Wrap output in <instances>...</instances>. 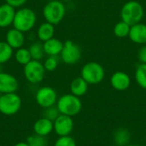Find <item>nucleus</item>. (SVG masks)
<instances>
[{"instance_id":"obj_1","label":"nucleus","mask_w":146,"mask_h":146,"mask_svg":"<svg viewBox=\"0 0 146 146\" xmlns=\"http://www.w3.org/2000/svg\"><path fill=\"white\" fill-rule=\"evenodd\" d=\"M144 14L143 5L136 0H130L123 4L121 10V21L133 26L141 21Z\"/></svg>"},{"instance_id":"obj_2","label":"nucleus","mask_w":146,"mask_h":146,"mask_svg":"<svg viewBox=\"0 0 146 146\" xmlns=\"http://www.w3.org/2000/svg\"><path fill=\"white\" fill-rule=\"evenodd\" d=\"M37 21L35 12L30 8H21L15 11L13 27L22 33H27L32 30Z\"/></svg>"},{"instance_id":"obj_3","label":"nucleus","mask_w":146,"mask_h":146,"mask_svg":"<svg viewBox=\"0 0 146 146\" xmlns=\"http://www.w3.org/2000/svg\"><path fill=\"white\" fill-rule=\"evenodd\" d=\"M56 107L62 115L74 116L78 115L82 109V103L79 97L72 93L64 94L57 99Z\"/></svg>"},{"instance_id":"obj_4","label":"nucleus","mask_w":146,"mask_h":146,"mask_svg":"<svg viewBox=\"0 0 146 146\" xmlns=\"http://www.w3.org/2000/svg\"><path fill=\"white\" fill-rule=\"evenodd\" d=\"M66 7L60 0H51L48 2L43 9V15L47 22L53 25L59 24L64 18Z\"/></svg>"},{"instance_id":"obj_5","label":"nucleus","mask_w":146,"mask_h":146,"mask_svg":"<svg viewBox=\"0 0 146 146\" xmlns=\"http://www.w3.org/2000/svg\"><path fill=\"white\" fill-rule=\"evenodd\" d=\"M80 76L91 85L101 83L105 76L104 67L97 62H88L81 68Z\"/></svg>"},{"instance_id":"obj_6","label":"nucleus","mask_w":146,"mask_h":146,"mask_svg":"<svg viewBox=\"0 0 146 146\" xmlns=\"http://www.w3.org/2000/svg\"><path fill=\"white\" fill-rule=\"evenodd\" d=\"M21 108V98L15 93H5L0 95V113L4 115H14Z\"/></svg>"},{"instance_id":"obj_7","label":"nucleus","mask_w":146,"mask_h":146,"mask_svg":"<svg viewBox=\"0 0 146 146\" xmlns=\"http://www.w3.org/2000/svg\"><path fill=\"white\" fill-rule=\"evenodd\" d=\"M45 68L44 64L40 61L32 60L27 64L24 66L23 73L26 80L31 84H38L40 83L45 74Z\"/></svg>"},{"instance_id":"obj_8","label":"nucleus","mask_w":146,"mask_h":146,"mask_svg":"<svg viewBox=\"0 0 146 146\" xmlns=\"http://www.w3.org/2000/svg\"><path fill=\"white\" fill-rule=\"evenodd\" d=\"M62 62L68 65L77 63L81 58V50L80 46L71 40H66L61 52Z\"/></svg>"},{"instance_id":"obj_9","label":"nucleus","mask_w":146,"mask_h":146,"mask_svg":"<svg viewBox=\"0 0 146 146\" xmlns=\"http://www.w3.org/2000/svg\"><path fill=\"white\" fill-rule=\"evenodd\" d=\"M57 99L56 92L50 86H43L39 88L35 94V101L37 104L43 109L55 105Z\"/></svg>"},{"instance_id":"obj_10","label":"nucleus","mask_w":146,"mask_h":146,"mask_svg":"<svg viewBox=\"0 0 146 146\" xmlns=\"http://www.w3.org/2000/svg\"><path fill=\"white\" fill-rule=\"evenodd\" d=\"M54 123V131L59 136H69L74 129V121L71 116L60 115Z\"/></svg>"},{"instance_id":"obj_11","label":"nucleus","mask_w":146,"mask_h":146,"mask_svg":"<svg viewBox=\"0 0 146 146\" xmlns=\"http://www.w3.org/2000/svg\"><path fill=\"white\" fill-rule=\"evenodd\" d=\"M19 88L17 79L10 74L0 73V94L16 92Z\"/></svg>"},{"instance_id":"obj_12","label":"nucleus","mask_w":146,"mask_h":146,"mask_svg":"<svg viewBox=\"0 0 146 146\" xmlns=\"http://www.w3.org/2000/svg\"><path fill=\"white\" fill-rule=\"evenodd\" d=\"M110 85L116 91H126L131 85V78L127 73L117 71L110 77Z\"/></svg>"},{"instance_id":"obj_13","label":"nucleus","mask_w":146,"mask_h":146,"mask_svg":"<svg viewBox=\"0 0 146 146\" xmlns=\"http://www.w3.org/2000/svg\"><path fill=\"white\" fill-rule=\"evenodd\" d=\"M5 39H6L5 40L6 43L13 50H17L19 48H21L22 45L24 44V41H25L24 33L13 27L7 32Z\"/></svg>"},{"instance_id":"obj_14","label":"nucleus","mask_w":146,"mask_h":146,"mask_svg":"<svg viewBox=\"0 0 146 146\" xmlns=\"http://www.w3.org/2000/svg\"><path fill=\"white\" fill-rule=\"evenodd\" d=\"M128 37L137 44H146V24L139 22L131 26Z\"/></svg>"},{"instance_id":"obj_15","label":"nucleus","mask_w":146,"mask_h":146,"mask_svg":"<svg viewBox=\"0 0 146 146\" xmlns=\"http://www.w3.org/2000/svg\"><path fill=\"white\" fill-rule=\"evenodd\" d=\"M15 8L6 3L0 5V27L4 28L13 25L15 15Z\"/></svg>"},{"instance_id":"obj_16","label":"nucleus","mask_w":146,"mask_h":146,"mask_svg":"<svg viewBox=\"0 0 146 146\" xmlns=\"http://www.w3.org/2000/svg\"><path fill=\"white\" fill-rule=\"evenodd\" d=\"M33 131L35 134L47 137L52 133V131H54V123L43 116L42 118L37 120L33 124Z\"/></svg>"},{"instance_id":"obj_17","label":"nucleus","mask_w":146,"mask_h":146,"mask_svg":"<svg viewBox=\"0 0 146 146\" xmlns=\"http://www.w3.org/2000/svg\"><path fill=\"white\" fill-rule=\"evenodd\" d=\"M63 44H64V43L62 42L60 39L52 38L44 42L43 47H44V53L46 55H48L49 56H57L58 55L61 54L62 48H63Z\"/></svg>"},{"instance_id":"obj_18","label":"nucleus","mask_w":146,"mask_h":146,"mask_svg":"<svg viewBox=\"0 0 146 146\" xmlns=\"http://www.w3.org/2000/svg\"><path fill=\"white\" fill-rule=\"evenodd\" d=\"M88 83L81 77H77L74 79L70 84V92L72 94L77 97L84 96L88 91Z\"/></svg>"},{"instance_id":"obj_19","label":"nucleus","mask_w":146,"mask_h":146,"mask_svg":"<svg viewBox=\"0 0 146 146\" xmlns=\"http://www.w3.org/2000/svg\"><path fill=\"white\" fill-rule=\"evenodd\" d=\"M55 25L50 23V22H44L42 23L38 30H37V36L40 41L45 42L52 38H54L55 33Z\"/></svg>"},{"instance_id":"obj_20","label":"nucleus","mask_w":146,"mask_h":146,"mask_svg":"<svg viewBox=\"0 0 146 146\" xmlns=\"http://www.w3.org/2000/svg\"><path fill=\"white\" fill-rule=\"evenodd\" d=\"M115 143L117 146H126L130 141V133L126 128H119L114 135Z\"/></svg>"},{"instance_id":"obj_21","label":"nucleus","mask_w":146,"mask_h":146,"mask_svg":"<svg viewBox=\"0 0 146 146\" xmlns=\"http://www.w3.org/2000/svg\"><path fill=\"white\" fill-rule=\"evenodd\" d=\"M131 26L123 21H118L114 27V34L120 38H124L129 36Z\"/></svg>"},{"instance_id":"obj_22","label":"nucleus","mask_w":146,"mask_h":146,"mask_svg":"<svg viewBox=\"0 0 146 146\" xmlns=\"http://www.w3.org/2000/svg\"><path fill=\"white\" fill-rule=\"evenodd\" d=\"M15 59L19 64L23 66H25L33 60L29 50L22 47L16 50V52L15 53Z\"/></svg>"},{"instance_id":"obj_23","label":"nucleus","mask_w":146,"mask_h":146,"mask_svg":"<svg viewBox=\"0 0 146 146\" xmlns=\"http://www.w3.org/2000/svg\"><path fill=\"white\" fill-rule=\"evenodd\" d=\"M13 56V49L6 43L0 41V64L9 62Z\"/></svg>"},{"instance_id":"obj_24","label":"nucleus","mask_w":146,"mask_h":146,"mask_svg":"<svg viewBox=\"0 0 146 146\" xmlns=\"http://www.w3.org/2000/svg\"><path fill=\"white\" fill-rule=\"evenodd\" d=\"M135 80L141 88L146 90V63L138 65L135 71Z\"/></svg>"},{"instance_id":"obj_25","label":"nucleus","mask_w":146,"mask_h":146,"mask_svg":"<svg viewBox=\"0 0 146 146\" xmlns=\"http://www.w3.org/2000/svg\"><path fill=\"white\" fill-rule=\"evenodd\" d=\"M28 50L30 51V54H31L33 60L40 61L44 57V55L45 54L44 50L43 44L38 43V42L33 43L30 45V47L28 48Z\"/></svg>"},{"instance_id":"obj_26","label":"nucleus","mask_w":146,"mask_h":146,"mask_svg":"<svg viewBox=\"0 0 146 146\" xmlns=\"http://www.w3.org/2000/svg\"><path fill=\"white\" fill-rule=\"evenodd\" d=\"M27 143L29 146H47L48 141L46 139V137H43L38 134L31 135L27 138Z\"/></svg>"},{"instance_id":"obj_27","label":"nucleus","mask_w":146,"mask_h":146,"mask_svg":"<svg viewBox=\"0 0 146 146\" xmlns=\"http://www.w3.org/2000/svg\"><path fill=\"white\" fill-rule=\"evenodd\" d=\"M61 115L59 110L57 109L56 105H53V106H50L49 108H46L44 109V117L47 118L48 120L51 121H55L56 119Z\"/></svg>"},{"instance_id":"obj_28","label":"nucleus","mask_w":146,"mask_h":146,"mask_svg":"<svg viewBox=\"0 0 146 146\" xmlns=\"http://www.w3.org/2000/svg\"><path fill=\"white\" fill-rule=\"evenodd\" d=\"M43 64L46 71L52 72L56 70L58 66V59L55 56H50L47 59H45Z\"/></svg>"},{"instance_id":"obj_29","label":"nucleus","mask_w":146,"mask_h":146,"mask_svg":"<svg viewBox=\"0 0 146 146\" xmlns=\"http://www.w3.org/2000/svg\"><path fill=\"white\" fill-rule=\"evenodd\" d=\"M54 146H77L75 140L69 136H62V137H59L55 144Z\"/></svg>"},{"instance_id":"obj_30","label":"nucleus","mask_w":146,"mask_h":146,"mask_svg":"<svg viewBox=\"0 0 146 146\" xmlns=\"http://www.w3.org/2000/svg\"><path fill=\"white\" fill-rule=\"evenodd\" d=\"M138 59L140 63H146V44H144L138 52Z\"/></svg>"},{"instance_id":"obj_31","label":"nucleus","mask_w":146,"mask_h":146,"mask_svg":"<svg viewBox=\"0 0 146 146\" xmlns=\"http://www.w3.org/2000/svg\"><path fill=\"white\" fill-rule=\"evenodd\" d=\"M27 0H5V3L13 6L14 8H19L24 5Z\"/></svg>"},{"instance_id":"obj_32","label":"nucleus","mask_w":146,"mask_h":146,"mask_svg":"<svg viewBox=\"0 0 146 146\" xmlns=\"http://www.w3.org/2000/svg\"><path fill=\"white\" fill-rule=\"evenodd\" d=\"M14 146H29L28 145V144L27 143V141L26 142H19V143H16L15 145Z\"/></svg>"},{"instance_id":"obj_33","label":"nucleus","mask_w":146,"mask_h":146,"mask_svg":"<svg viewBox=\"0 0 146 146\" xmlns=\"http://www.w3.org/2000/svg\"><path fill=\"white\" fill-rule=\"evenodd\" d=\"M126 146H140V145H127Z\"/></svg>"},{"instance_id":"obj_34","label":"nucleus","mask_w":146,"mask_h":146,"mask_svg":"<svg viewBox=\"0 0 146 146\" xmlns=\"http://www.w3.org/2000/svg\"><path fill=\"white\" fill-rule=\"evenodd\" d=\"M62 2H68V1H71V0H60Z\"/></svg>"},{"instance_id":"obj_35","label":"nucleus","mask_w":146,"mask_h":146,"mask_svg":"<svg viewBox=\"0 0 146 146\" xmlns=\"http://www.w3.org/2000/svg\"><path fill=\"white\" fill-rule=\"evenodd\" d=\"M110 146H117V145H110Z\"/></svg>"},{"instance_id":"obj_36","label":"nucleus","mask_w":146,"mask_h":146,"mask_svg":"<svg viewBox=\"0 0 146 146\" xmlns=\"http://www.w3.org/2000/svg\"><path fill=\"white\" fill-rule=\"evenodd\" d=\"M0 73H1V71H0Z\"/></svg>"}]
</instances>
